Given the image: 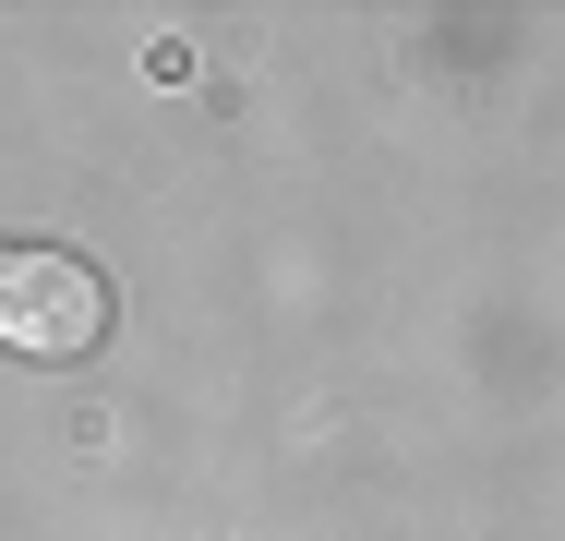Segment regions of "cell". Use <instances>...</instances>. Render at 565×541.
I'll list each match as a JSON object with an SVG mask.
<instances>
[{
	"label": "cell",
	"mask_w": 565,
	"mask_h": 541,
	"mask_svg": "<svg viewBox=\"0 0 565 541\" xmlns=\"http://www.w3.org/2000/svg\"><path fill=\"white\" fill-rule=\"evenodd\" d=\"M0 337L24 361H85L109 337V277L85 253H61V241H12L0 253Z\"/></svg>",
	"instance_id": "cell-1"
}]
</instances>
